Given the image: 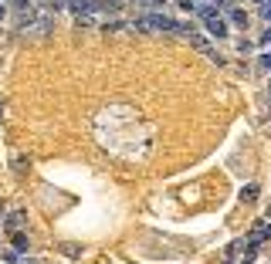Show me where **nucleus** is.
I'll use <instances>...</instances> for the list:
<instances>
[{
    "label": "nucleus",
    "mask_w": 271,
    "mask_h": 264,
    "mask_svg": "<svg viewBox=\"0 0 271 264\" xmlns=\"http://www.w3.org/2000/svg\"><path fill=\"white\" fill-rule=\"evenodd\" d=\"M231 24H234V27H248V14L237 10V7H231Z\"/></svg>",
    "instance_id": "f257e3e1"
},
{
    "label": "nucleus",
    "mask_w": 271,
    "mask_h": 264,
    "mask_svg": "<svg viewBox=\"0 0 271 264\" xmlns=\"http://www.w3.org/2000/svg\"><path fill=\"white\" fill-rule=\"evenodd\" d=\"M254 197H258V187H254V183H248V187L241 190V200H244V203H251Z\"/></svg>",
    "instance_id": "f03ea898"
},
{
    "label": "nucleus",
    "mask_w": 271,
    "mask_h": 264,
    "mask_svg": "<svg viewBox=\"0 0 271 264\" xmlns=\"http://www.w3.org/2000/svg\"><path fill=\"white\" fill-rule=\"evenodd\" d=\"M258 65H261L265 71H271V51H261V55H258Z\"/></svg>",
    "instance_id": "7ed1b4c3"
},
{
    "label": "nucleus",
    "mask_w": 271,
    "mask_h": 264,
    "mask_svg": "<svg viewBox=\"0 0 271 264\" xmlns=\"http://www.w3.org/2000/svg\"><path fill=\"white\" fill-rule=\"evenodd\" d=\"M180 10H183V14H194L197 3H194V0H180Z\"/></svg>",
    "instance_id": "20e7f679"
},
{
    "label": "nucleus",
    "mask_w": 271,
    "mask_h": 264,
    "mask_svg": "<svg viewBox=\"0 0 271 264\" xmlns=\"http://www.w3.org/2000/svg\"><path fill=\"white\" fill-rule=\"evenodd\" d=\"M14 251H17V254H20V251H27V241H24V234H17V237H14Z\"/></svg>",
    "instance_id": "39448f33"
},
{
    "label": "nucleus",
    "mask_w": 271,
    "mask_h": 264,
    "mask_svg": "<svg viewBox=\"0 0 271 264\" xmlns=\"http://www.w3.org/2000/svg\"><path fill=\"white\" fill-rule=\"evenodd\" d=\"M261 17L271 20V0H261Z\"/></svg>",
    "instance_id": "423d86ee"
},
{
    "label": "nucleus",
    "mask_w": 271,
    "mask_h": 264,
    "mask_svg": "<svg viewBox=\"0 0 271 264\" xmlns=\"http://www.w3.org/2000/svg\"><path fill=\"white\" fill-rule=\"evenodd\" d=\"M142 3H146V7H163L166 0H142Z\"/></svg>",
    "instance_id": "0eeeda50"
},
{
    "label": "nucleus",
    "mask_w": 271,
    "mask_h": 264,
    "mask_svg": "<svg viewBox=\"0 0 271 264\" xmlns=\"http://www.w3.org/2000/svg\"><path fill=\"white\" fill-rule=\"evenodd\" d=\"M261 44H271V31H265V34H261Z\"/></svg>",
    "instance_id": "6e6552de"
},
{
    "label": "nucleus",
    "mask_w": 271,
    "mask_h": 264,
    "mask_svg": "<svg viewBox=\"0 0 271 264\" xmlns=\"http://www.w3.org/2000/svg\"><path fill=\"white\" fill-rule=\"evenodd\" d=\"M0 17H3V7H0Z\"/></svg>",
    "instance_id": "1a4fd4ad"
},
{
    "label": "nucleus",
    "mask_w": 271,
    "mask_h": 264,
    "mask_svg": "<svg viewBox=\"0 0 271 264\" xmlns=\"http://www.w3.org/2000/svg\"><path fill=\"white\" fill-rule=\"evenodd\" d=\"M24 264H34V261H24Z\"/></svg>",
    "instance_id": "9d476101"
},
{
    "label": "nucleus",
    "mask_w": 271,
    "mask_h": 264,
    "mask_svg": "<svg viewBox=\"0 0 271 264\" xmlns=\"http://www.w3.org/2000/svg\"><path fill=\"white\" fill-rule=\"evenodd\" d=\"M268 92H271V85H268Z\"/></svg>",
    "instance_id": "9b49d317"
},
{
    "label": "nucleus",
    "mask_w": 271,
    "mask_h": 264,
    "mask_svg": "<svg viewBox=\"0 0 271 264\" xmlns=\"http://www.w3.org/2000/svg\"><path fill=\"white\" fill-rule=\"evenodd\" d=\"M268 264H271V261H268Z\"/></svg>",
    "instance_id": "f8f14e48"
}]
</instances>
